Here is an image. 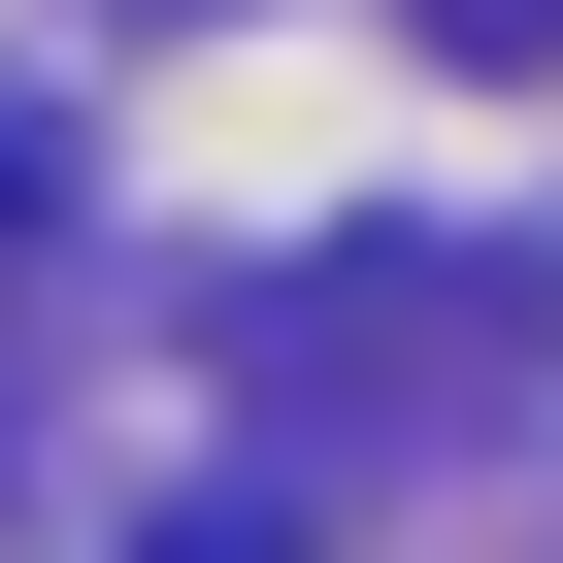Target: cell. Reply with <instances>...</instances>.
<instances>
[{
	"label": "cell",
	"mask_w": 563,
	"mask_h": 563,
	"mask_svg": "<svg viewBox=\"0 0 563 563\" xmlns=\"http://www.w3.org/2000/svg\"><path fill=\"white\" fill-rule=\"evenodd\" d=\"M34 232H67V166H34V100H0V299H34Z\"/></svg>",
	"instance_id": "obj_1"
},
{
	"label": "cell",
	"mask_w": 563,
	"mask_h": 563,
	"mask_svg": "<svg viewBox=\"0 0 563 563\" xmlns=\"http://www.w3.org/2000/svg\"><path fill=\"white\" fill-rule=\"evenodd\" d=\"M431 34H497V67H530V34H563V0H431Z\"/></svg>",
	"instance_id": "obj_2"
}]
</instances>
